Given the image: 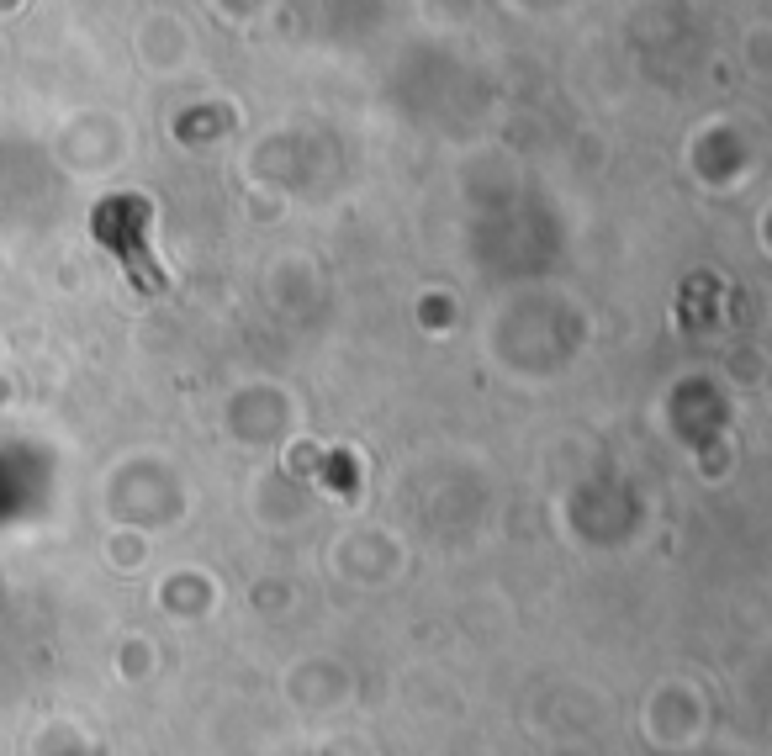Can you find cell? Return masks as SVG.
Returning <instances> with one entry per match:
<instances>
[{
	"label": "cell",
	"mask_w": 772,
	"mask_h": 756,
	"mask_svg": "<svg viewBox=\"0 0 772 756\" xmlns=\"http://www.w3.org/2000/svg\"><path fill=\"white\" fill-rule=\"evenodd\" d=\"M143 217H149V207H143L138 196H112L96 217H90V228H96V238L122 260L127 281L143 286V291H159V286H164V270L154 265V254H149Z\"/></svg>",
	"instance_id": "1"
}]
</instances>
